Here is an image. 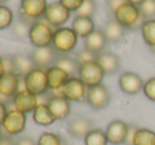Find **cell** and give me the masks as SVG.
Masks as SVG:
<instances>
[{
	"instance_id": "cell-41",
	"label": "cell",
	"mask_w": 155,
	"mask_h": 145,
	"mask_svg": "<svg viewBox=\"0 0 155 145\" xmlns=\"http://www.w3.org/2000/svg\"><path fill=\"white\" fill-rule=\"evenodd\" d=\"M8 111V105L3 104V103H0V128L2 127V124L4 122V119H5Z\"/></svg>"
},
{
	"instance_id": "cell-39",
	"label": "cell",
	"mask_w": 155,
	"mask_h": 145,
	"mask_svg": "<svg viewBox=\"0 0 155 145\" xmlns=\"http://www.w3.org/2000/svg\"><path fill=\"white\" fill-rule=\"evenodd\" d=\"M137 130V127L135 126H131L129 127V131H128V136H127V140H126V143L127 145H133V140H134L135 137V133H136Z\"/></svg>"
},
{
	"instance_id": "cell-45",
	"label": "cell",
	"mask_w": 155,
	"mask_h": 145,
	"mask_svg": "<svg viewBox=\"0 0 155 145\" xmlns=\"http://www.w3.org/2000/svg\"><path fill=\"white\" fill-rule=\"evenodd\" d=\"M6 1H8V0H0V3H5Z\"/></svg>"
},
{
	"instance_id": "cell-34",
	"label": "cell",
	"mask_w": 155,
	"mask_h": 145,
	"mask_svg": "<svg viewBox=\"0 0 155 145\" xmlns=\"http://www.w3.org/2000/svg\"><path fill=\"white\" fill-rule=\"evenodd\" d=\"M143 91L148 100L155 102V76L146 81L143 88Z\"/></svg>"
},
{
	"instance_id": "cell-19",
	"label": "cell",
	"mask_w": 155,
	"mask_h": 145,
	"mask_svg": "<svg viewBox=\"0 0 155 145\" xmlns=\"http://www.w3.org/2000/svg\"><path fill=\"white\" fill-rule=\"evenodd\" d=\"M96 60L99 63L106 74H115L120 68L119 57L111 51H104L99 53L96 57Z\"/></svg>"
},
{
	"instance_id": "cell-37",
	"label": "cell",
	"mask_w": 155,
	"mask_h": 145,
	"mask_svg": "<svg viewBox=\"0 0 155 145\" xmlns=\"http://www.w3.org/2000/svg\"><path fill=\"white\" fill-rule=\"evenodd\" d=\"M127 2H129L128 0H107V3H108V8L111 11L112 14H114L116 12L117 9H119L121 5L126 4Z\"/></svg>"
},
{
	"instance_id": "cell-26",
	"label": "cell",
	"mask_w": 155,
	"mask_h": 145,
	"mask_svg": "<svg viewBox=\"0 0 155 145\" xmlns=\"http://www.w3.org/2000/svg\"><path fill=\"white\" fill-rule=\"evenodd\" d=\"M133 145H155V131L147 127L137 128Z\"/></svg>"
},
{
	"instance_id": "cell-2",
	"label": "cell",
	"mask_w": 155,
	"mask_h": 145,
	"mask_svg": "<svg viewBox=\"0 0 155 145\" xmlns=\"http://www.w3.org/2000/svg\"><path fill=\"white\" fill-rule=\"evenodd\" d=\"M78 38L74 30L69 27L57 28L54 32L52 47L59 54H68L76 48Z\"/></svg>"
},
{
	"instance_id": "cell-38",
	"label": "cell",
	"mask_w": 155,
	"mask_h": 145,
	"mask_svg": "<svg viewBox=\"0 0 155 145\" xmlns=\"http://www.w3.org/2000/svg\"><path fill=\"white\" fill-rule=\"evenodd\" d=\"M4 65V70H5V73L8 72H15V65L13 57H8V56H3L2 57Z\"/></svg>"
},
{
	"instance_id": "cell-11",
	"label": "cell",
	"mask_w": 155,
	"mask_h": 145,
	"mask_svg": "<svg viewBox=\"0 0 155 145\" xmlns=\"http://www.w3.org/2000/svg\"><path fill=\"white\" fill-rule=\"evenodd\" d=\"M58 55L59 53L52 46H50V47L35 48L30 56H31L35 67L48 69L55 64Z\"/></svg>"
},
{
	"instance_id": "cell-46",
	"label": "cell",
	"mask_w": 155,
	"mask_h": 145,
	"mask_svg": "<svg viewBox=\"0 0 155 145\" xmlns=\"http://www.w3.org/2000/svg\"><path fill=\"white\" fill-rule=\"evenodd\" d=\"M1 136H2V131H1V128H0V139H1Z\"/></svg>"
},
{
	"instance_id": "cell-23",
	"label": "cell",
	"mask_w": 155,
	"mask_h": 145,
	"mask_svg": "<svg viewBox=\"0 0 155 145\" xmlns=\"http://www.w3.org/2000/svg\"><path fill=\"white\" fill-rule=\"evenodd\" d=\"M33 120L37 125L45 127L51 126L56 122L48 105H37L35 110L33 111Z\"/></svg>"
},
{
	"instance_id": "cell-16",
	"label": "cell",
	"mask_w": 155,
	"mask_h": 145,
	"mask_svg": "<svg viewBox=\"0 0 155 145\" xmlns=\"http://www.w3.org/2000/svg\"><path fill=\"white\" fill-rule=\"evenodd\" d=\"M91 129H93L92 121L84 116L73 119L68 124V133L71 137L76 139H84Z\"/></svg>"
},
{
	"instance_id": "cell-28",
	"label": "cell",
	"mask_w": 155,
	"mask_h": 145,
	"mask_svg": "<svg viewBox=\"0 0 155 145\" xmlns=\"http://www.w3.org/2000/svg\"><path fill=\"white\" fill-rule=\"evenodd\" d=\"M141 36L146 45L150 48L155 47V18L147 19L141 27Z\"/></svg>"
},
{
	"instance_id": "cell-7",
	"label": "cell",
	"mask_w": 155,
	"mask_h": 145,
	"mask_svg": "<svg viewBox=\"0 0 155 145\" xmlns=\"http://www.w3.org/2000/svg\"><path fill=\"white\" fill-rule=\"evenodd\" d=\"M88 87L78 76H71L62 86V95L70 102H86Z\"/></svg>"
},
{
	"instance_id": "cell-10",
	"label": "cell",
	"mask_w": 155,
	"mask_h": 145,
	"mask_svg": "<svg viewBox=\"0 0 155 145\" xmlns=\"http://www.w3.org/2000/svg\"><path fill=\"white\" fill-rule=\"evenodd\" d=\"M129 127L130 125H128L124 121L119 120V119L111 121L107 128L104 129L109 143L112 145H120L126 143Z\"/></svg>"
},
{
	"instance_id": "cell-42",
	"label": "cell",
	"mask_w": 155,
	"mask_h": 145,
	"mask_svg": "<svg viewBox=\"0 0 155 145\" xmlns=\"http://www.w3.org/2000/svg\"><path fill=\"white\" fill-rule=\"evenodd\" d=\"M12 101H13V98H8V96L0 93V103H3V104H5L8 106V104H12Z\"/></svg>"
},
{
	"instance_id": "cell-6",
	"label": "cell",
	"mask_w": 155,
	"mask_h": 145,
	"mask_svg": "<svg viewBox=\"0 0 155 145\" xmlns=\"http://www.w3.org/2000/svg\"><path fill=\"white\" fill-rule=\"evenodd\" d=\"M25 125H27V115L17 110L12 105V108H8L1 128L4 133L14 137L25 130Z\"/></svg>"
},
{
	"instance_id": "cell-3",
	"label": "cell",
	"mask_w": 155,
	"mask_h": 145,
	"mask_svg": "<svg viewBox=\"0 0 155 145\" xmlns=\"http://www.w3.org/2000/svg\"><path fill=\"white\" fill-rule=\"evenodd\" d=\"M55 30L47 21L38 20L31 27L29 39L35 48H43L52 46Z\"/></svg>"
},
{
	"instance_id": "cell-22",
	"label": "cell",
	"mask_w": 155,
	"mask_h": 145,
	"mask_svg": "<svg viewBox=\"0 0 155 145\" xmlns=\"http://www.w3.org/2000/svg\"><path fill=\"white\" fill-rule=\"evenodd\" d=\"M126 28L121 26L116 19L113 17L112 19L108 21L104 26V32L106 34V37L108 41L111 43H118L124 38L126 34Z\"/></svg>"
},
{
	"instance_id": "cell-33",
	"label": "cell",
	"mask_w": 155,
	"mask_h": 145,
	"mask_svg": "<svg viewBox=\"0 0 155 145\" xmlns=\"http://www.w3.org/2000/svg\"><path fill=\"white\" fill-rule=\"evenodd\" d=\"M138 8L141 13V16L146 20L155 18V0H146Z\"/></svg>"
},
{
	"instance_id": "cell-18",
	"label": "cell",
	"mask_w": 155,
	"mask_h": 145,
	"mask_svg": "<svg viewBox=\"0 0 155 145\" xmlns=\"http://www.w3.org/2000/svg\"><path fill=\"white\" fill-rule=\"evenodd\" d=\"M19 91V75L15 72H8L0 78V93L13 98Z\"/></svg>"
},
{
	"instance_id": "cell-8",
	"label": "cell",
	"mask_w": 155,
	"mask_h": 145,
	"mask_svg": "<svg viewBox=\"0 0 155 145\" xmlns=\"http://www.w3.org/2000/svg\"><path fill=\"white\" fill-rule=\"evenodd\" d=\"M71 17V12L60 3L59 1L52 2L48 5L43 18L53 28H60Z\"/></svg>"
},
{
	"instance_id": "cell-29",
	"label": "cell",
	"mask_w": 155,
	"mask_h": 145,
	"mask_svg": "<svg viewBox=\"0 0 155 145\" xmlns=\"http://www.w3.org/2000/svg\"><path fill=\"white\" fill-rule=\"evenodd\" d=\"M14 22V14L6 5H0V30L12 27Z\"/></svg>"
},
{
	"instance_id": "cell-47",
	"label": "cell",
	"mask_w": 155,
	"mask_h": 145,
	"mask_svg": "<svg viewBox=\"0 0 155 145\" xmlns=\"http://www.w3.org/2000/svg\"><path fill=\"white\" fill-rule=\"evenodd\" d=\"M151 50H152L153 52H155V47H154V48H151Z\"/></svg>"
},
{
	"instance_id": "cell-20",
	"label": "cell",
	"mask_w": 155,
	"mask_h": 145,
	"mask_svg": "<svg viewBox=\"0 0 155 145\" xmlns=\"http://www.w3.org/2000/svg\"><path fill=\"white\" fill-rule=\"evenodd\" d=\"M47 75L50 90L62 88L65 82L71 78L64 70H62L61 68L57 67V66H52V67L48 68Z\"/></svg>"
},
{
	"instance_id": "cell-14",
	"label": "cell",
	"mask_w": 155,
	"mask_h": 145,
	"mask_svg": "<svg viewBox=\"0 0 155 145\" xmlns=\"http://www.w3.org/2000/svg\"><path fill=\"white\" fill-rule=\"evenodd\" d=\"M47 0H21L19 12L35 20L43 17L48 8Z\"/></svg>"
},
{
	"instance_id": "cell-31",
	"label": "cell",
	"mask_w": 155,
	"mask_h": 145,
	"mask_svg": "<svg viewBox=\"0 0 155 145\" xmlns=\"http://www.w3.org/2000/svg\"><path fill=\"white\" fill-rule=\"evenodd\" d=\"M96 12V2L95 0H84L79 9L75 12L76 16L90 17L92 18Z\"/></svg>"
},
{
	"instance_id": "cell-13",
	"label": "cell",
	"mask_w": 155,
	"mask_h": 145,
	"mask_svg": "<svg viewBox=\"0 0 155 145\" xmlns=\"http://www.w3.org/2000/svg\"><path fill=\"white\" fill-rule=\"evenodd\" d=\"M12 105L14 108L17 110L25 112V115L30 112H33L35 108L38 105L37 102V95L31 93L28 90H23V91H19L16 95L13 98Z\"/></svg>"
},
{
	"instance_id": "cell-5",
	"label": "cell",
	"mask_w": 155,
	"mask_h": 145,
	"mask_svg": "<svg viewBox=\"0 0 155 145\" xmlns=\"http://www.w3.org/2000/svg\"><path fill=\"white\" fill-rule=\"evenodd\" d=\"M25 82L27 90L35 95H41L49 92L47 69L34 68L30 73L25 76Z\"/></svg>"
},
{
	"instance_id": "cell-44",
	"label": "cell",
	"mask_w": 155,
	"mask_h": 145,
	"mask_svg": "<svg viewBox=\"0 0 155 145\" xmlns=\"http://www.w3.org/2000/svg\"><path fill=\"white\" fill-rule=\"evenodd\" d=\"M130 3H132V4H134V5H137V6H139L140 4H143V2L146 1V0H128Z\"/></svg>"
},
{
	"instance_id": "cell-1",
	"label": "cell",
	"mask_w": 155,
	"mask_h": 145,
	"mask_svg": "<svg viewBox=\"0 0 155 145\" xmlns=\"http://www.w3.org/2000/svg\"><path fill=\"white\" fill-rule=\"evenodd\" d=\"M114 18L124 26L126 29L134 30V29H141L146 19L141 16V13L137 5L127 2L126 4L121 5L117 9L114 13Z\"/></svg>"
},
{
	"instance_id": "cell-25",
	"label": "cell",
	"mask_w": 155,
	"mask_h": 145,
	"mask_svg": "<svg viewBox=\"0 0 155 145\" xmlns=\"http://www.w3.org/2000/svg\"><path fill=\"white\" fill-rule=\"evenodd\" d=\"M53 66L61 68L70 76H76V74H78L79 64L76 60V58L71 57L68 54H59Z\"/></svg>"
},
{
	"instance_id": "cell-27",
	"label": "cell",
	"mask_w": 155,
	"mask_h": 145,
	"mask_svg": "<svg viewBox=\"0 0 155 145\" xmlns=\"http://www.w3.org/2000/svg\"><path fill=\"white\" fill-rule=\"evenodd\" d=\"M84 145H108L109 140L106 131L100 128H93L84 138Z\"/></svg>"
},
{
	"instance_id": "cell-40",
	"label": "cell",
	"mask_w": 155,
	"mask_h": 145,
	"mask_svg": "<svg viewBox=\"0 0 155 145\" xmlns=\"http://www.w3.org/2000/svg\"><path fill=\"white\" fill-rule=\"evenodd\" d=\"M15 145H37V142L35 140H33L32 138L23 137L16 140L15 141Z\"/></svg>"
},
{
	"instance_id": "cell-43",
	"label": "cell",
	"mask_w": 155,
	"mask_h": 145,
	"mask_svg": "<svg viewBox=\"0 0 155 145\" xmlns=\"http://www.w3.org/2000/svg\"><path fill=\"white\" fill-rule=\"evenodd\" d=\"M5 73V70H4V65L3 60H2V56H0V78H2V75Z\"/></svg>"
},
{
	"instance_id": "cell-21",
	"label": "cell",
	"mask_w": 155,
	"mask_h": 145,
	"mask_svg": "<svg viewBox=\"0 0 155 145\" xmlns=\"http://www.w3.org/2000/svg\"><path fill=\"white\" fill-rule=\"evenodd\" d=\"M72 29L77 34L79 38H87L90 34L95 31V23L90 17L75 16L72 22Z\"/></svg>"
},
{
	"instance_id": "cell-30",
	"label": "cell",
	"mask_w": 155,
	"mask_h": 145,
	"mask_svg": "<svg viewBox=\"0 0 155 145\" xmlns=\"http://www.w3.org/2000/svg\"><path fill=\"white\" fill-rule=\"evenodd\" d=\"M37 145H64L62 138L54 133H42L38 138Z\"/></svg>"
},
{
	"instance_id": "cell-35",
	"label": "cell",
	"mask_w": 155,
	"mask_h": 145,
	"mask_svg": "<svg viewBox=\"0 0 155 145\" xmlns=\"http://www.w3.org/2000/svg\"><path fill=\"white\" fill-rule=\"evenodd\" d=\"M97 55L96 54L92 53V52L88 51L87 49H84L81 51H79L76 55V60L78 61L79 65L81 64H84V63H89V61H92V60H95Z\"/></svg>"
},
{
	"instance_id": "cell-24",
	"label": "cell",
	"mask_w": 155,
	"mask_h": 145,
	"mask_svg": "<svg viewBox=\"0 0 155 145\" xmlns=\"http://www.w3.org/2000/svg\"><path fill=\"white\" fill-rule=\"evenodd\" d=\"M13 60H14L15 65V73L18 74L19 76H25L34 68H36L30 55L17 54V55L13 56Z\"/></svg>"
},
{
	"instance_id": "cell-9",
	"label": "cell",
	"mask_w": 155,
	"mask_h": 145,
	"mask_svg": "<svg viewBox=\"0 0 155 145\" xmlns=\"http://www.w3.org/2000/svg\"><path fill=\"white\" fill-rule=\"evenodd\" d=\"M110 92L104 84L88 88L86 102L88 103L91 108L95 109V110L104 109L108 107V105L110 104Z\"/></svg>"
},
{
	"instance_id": "cell-4",
	"label": "cell",
	"mask_w": 155,
	"mask_h": 145,
	"mask_svg": "<svg viewBox=\"0 0 155 145\" xmlns=\"http://www.w3.org/2000/svg\"><path fill=\"white\" fill-rule=\"evenodd\" d=\"M104 75H106V72L96 59L89 63L81 64L78 68V78L88 88L102 84Z\"/></svg>"
},
{
	"instance_id": "cell-17",
	"label": "cell",
	"mask_w": 155,
	"mask_h": 145,
	"mask_svg": "<svg viewBox=\"0 0 155 145\" xmlns=\"http://www.w3.org/2000/svg\"><path fill=\"white\" fill-rule=\"evenodd\" d=\"M107 43H108V39L104 30H95L92 34L84 38V49L98 55L104 51Z\"/></svg>"
},
{
	"instance_id": "cell-12",
	"label": "cell",
	"mask_w": 155,
	"mask_h": 145,
	"mask_svg": "<svg viewBox=\"0 0 155 145\" xmlns=\"http://www.w3.org/2000/svg\"><path fill=\"white\" fill-rule=\"evenodd\" d=\"M145 82L139 74L132 71L124 72L118 80V86L120 90L129 95H135L143 88Z\"/></svg>"
},
{
	"instance_id": "cell-15",
	"label": "cell",
	"mask_w": 155,
	"mask_h": 145,
	"mask_svg": "<svg viewBox=\"0 0 155 145\" xmlns=\"http://www.w3.org/2000/svg\"><path fill=\"white\" fill-rule=\"evenodd\" d=\"M48 107L56 121L64 120L71 112L70 101H68L64 96H51Z\"/></svg>"
},
{
	"instance_id": "cell-32",
	"label": "cell",
	"mask_w": 155,
	"mask_h": 145,
	"mask_svg": "<svg viewBox=\"0 0 155 145\" xmlns=\"http://www.w3.org/2000/svg\"><path fill=\"white\" fill-rule=\"evenodd\" d=\"M32 26L28 25L27 22H25L23 20H21L18 17L16 21H14L12 25V31L17 37L22 38V37H29L30 29Z\"/></svg>"
},
{
	"instance_id": "cell-36",
	"label": "cell",
	"mask_w": 155,
	"mask_h": 145,
	"mask_svg": "<svg viewBox=\"0 0 155 145\" xmlns=\"http://www.w3.org/2000/svg\"><path fill=\"white\" fill-rule=\"evenodd\" d=\"M84 0H59V2L70 12H76L81 6Z\"/></svg>"
}]
</instances>
